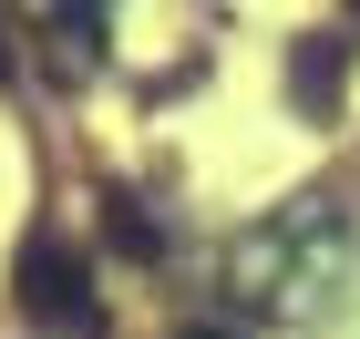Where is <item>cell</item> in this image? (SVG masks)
<instances>
[{"mask_svg": "<svg viewBox=\"0 0 360 339\" xmlns=\"http://www.w3.org/2000/svg\"><path fill=\"white\" fill-rule=\"evenodd\" d=\"M350 267H360V206L350 196H299V206H278L268 226H248V237L226 247V288H237L257 319L330 309L340 288H350Z\"/></svg>", "mask_w": 360, "mask_h": 339, "instance_id": "6da1fadb", "label": "cell"}, {"mask_svg": "<svg viewBox=\"0 0 360 339\" xmlns=\"http://www.w3.org/2000/svg\"><path fill=\"white\" fill-rule=\"evenodd\" d=\"M11 298L41 339H103V288H93V257L62 237V226H31L21 257H11Z\"/></svg>", "mask_w": 360, "mask_h": 339, "instance_id": "7a4b0ae2", "label": "cell"}, {"mask_svg": "<svg viewBox=\"0 0 360 339\" xmlns=\"http://www.w3.org/2000/svg\"><path fill=\"white\" fill-rule=\"evenodd\" d=\"M330 83H350V52H340V41H309V52H299V103L319 113V103H330Z\"/></svg>", "mask_w": 360, "mask_h": 339, "instance_id": "3957f363", "label": "cell"}, {"mask_svg": "<svg viewBox=\"0 0 360 339\" xmlns=\"http://www.w3.org/2000/svg\"><path fill=\"white\" fill-rule=\"evenodd\" d=\"M62 11H72V21H93V11H103V0H62Z\"/></svg>", "mask_w": 360, "mask_h": 339, "instance_id": "277c9868", "label": "cell"}, {"mask_svg": "<svg viewBox=\"0 0 360 339\" xmlns=\"http://www.w3.org/2000/svg\"><path fill=\"white\" fill-rule=\"evenodd\" d=\"M195 339H226V329H195Z\"/></svg>", "mask_w": 360, "mask_h": 339, "instance_id": "5b68a950", "label": "cell"}, {"mask_svg": "<svg viewBox=\"0 0 360 339\" xmlns=\"http://www.w3.org/2000/svg\"><path fill=\"white\" fill-rule=\"evenodd\" d=\"M0 62H11V52H0Z\"/></svg>", "mask_w": 360, "mask_h": 339, "instance_id": "8992f818", "label": "cell"}]
</instances>
